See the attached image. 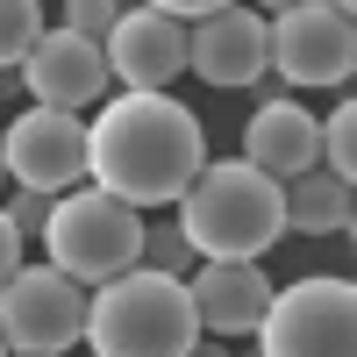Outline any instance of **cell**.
Wrapping results in <instances>:
<instances>
[{
    "instance_id": "6da1fadb",
    "label": "cell",
    "mask_w": 357,
    "mask_h": 357,
    "mask_svg": "<svg viewBox=\"0 0 357 357\" xmlns=\"http://www.w3.org/2000/svg\"><path fill=\"white\" fill-rule=\"evenodd\" d=\"M207 136L200 114L178 107L172 93H114L100 122H86V178L100 193L143 207H178V193L200 178Z\"/></svg>"
},
{
    "instance_id": "7a4b0ae2",
    "label": "cell",
    "mask_w": 357,
    "mask_h": 357,
    "mask_svg": "<svg viewBox=\"0 0 357 357\" xmlns=\"http://www.w3.org/2000/svg\"><path fill=\"white\" fill-rule=\"evenodd\" d=\"M178 229L200 264H257L264 250L286 236V215H279V186L264 172H250L243 158H215L200 165V178L178 193Z\"/></svg>"
},
{
    "instance_id": "3957f363",
    "label": "cell",
    "mask_w": 357,
    "mask_h": 357,
    "mask_svg": "<svg viewBox=\"0 0 357 357\" xmlns=\"http://www.w3.org/2000/svg\"><path fill=\"white\" fill-rule=\"evenodd\" d=\"M86 343H93V357H186L200 343L186 279L136 264L114 286H93L86 293Z\"/></svg>"
},
{
    "instance_id": "277c9868",
    "label": "cell",
    "mask_w": 357,
    "mask_h": 357,
    "mask_svg": "<svg viewBox=\"0 0 357 357\" xmlns=\"http://www.w3.org/2000/svg\"><path fill=\"white\" fill-rule=\"evenodd\" d=\"M43 250L72 286H114L122 272L143 264V215L129 200L100 193V186H79V193H65L50 207Z\"/></svg>"
},
{
    "instance_id": "5b68a950",
    "label": "cell",
    "mask_w": 357,
    "mask_h": 357,
    "mask_svg": "<svg viewBox=\"0 0 357 357\" xmlns=\"http://www.w3.org/2000/svg\"><path fill=\"white\" fill-rule=\"evenodd\" d=\"M264 72L286 86H350L357 72V22L336 0H301V8H272L264 22Z\"/></svg>"
},
{
    "instance_id": "8992f818",
    "label": "cell",
    "mask_w": 357,
    "mask_h": 357,
    "mask_svg": "<svg viewBox=\"0 0 357 357\" xmlns=\"http://www.w3.org/2000/svg\"><path fill=\"white\" fill-rule=\"evenodd\" d=\"M257 357H357L350 279H293L257 321Z\"/></svg>"
},
{
    "instance_id": "52a82bcc",
    "label": "cell",
    "mask_w": 357,
    "mask_h": 357,
    "mask_svg": "<svg viewBox=\"0 0 357 357\" xmlns=\"http://www.w3.org/2000/svg\"><path fill=\"white\" fill-rule=\"evenodd\" d=\"M86 336V286H72L57 264H22L0 286V343L15 357H65Z\"/></svg>"
},
{
    "instance_id": "ba28073f",
    "label": "cell",
    "mask_w": 357,
    "mask_h": 357,
    "mask_svg": "<svg viewBox=\"0 0 357 357\" xmlns=\"http://www.w3.org/2000/svg\"><path fill=\"white\" fill-rule=\"evenodd\" d=\"M0 158H8L15 186L65 200V186L86 178V122H79V114H57V107H29V114L8 122Z\"/></svg>"
},
{
    "instance_id": "9c48e42d",
    "label": "cell",
    "mask_w": 357,
    "mask_h": 357,
    "mask_svg": "<svg viewBox=\"0 0 357 357\" xmlns=\"http://www.w3.org/2000/svg\"><path fill=\"white\" fill-rule=\"evenodd\" d=\"M186 72V29H178L158 0L129 8L107 36V79L122 93H172V79Z\"/></svg>"
},
{
    "instance_id": "30bf717a",
    "label": "cell",
    "mask_w": 357,
    "mask_h": 357,
    "mask_svg": "<svg viewBox=\"0 0 357 357\" xmlns=\"http://www.w3.org/2000/svg\"><path fill=\"white\" fill-rule=\"evenodd\" d=\"M22 86L36 93V107H57V114H79L107 93V50L72 36L65 22L43 29V43L22 57Z\"/></svg>"
},
{
    "instance_id": "8fae6325",
    "label": "cell",
    "mask_w": 357,
    "mask_h": 357,
    "mask_svg": "<svg viewBox=\"0 0 357 357\" xmlns=\"http://www.w3.org/2000/svg\"><path fill=\"white\" fill-rule=\"evenodd\" d=\"M272 279H264V264H193L186 279V301H193V321L207 336H257L264 307H272Z\"/></svg>"
},
{
    "instance_id": "7c38bea8",
    "label": "cell",
    "mask_w": 357,
    "mask_h": 357,
    "mask_svg": "<svg viewBox=\"0 0 357 357\" xmlns=\"http://www.w3.org/2000/svg\"><path fill=\"white\" fill-rule=\"evenodd\" d=\"M243 165L264 172L272 186H286V178L314 172V165H321V122H314L307 107H293V100L257 107L250 129H243Z\"/></svg>"
},
{
    "instance_id": "4fadbf2b",
    "label": "cell",
    "mask_w": 357,
    "mask_h": 357,
    "mask_svg": "<svg viewBox=\"0 0 357 357\" xmlns=\"http://www.w3.org/2000/svg\"><path fill=\"white\" fill-rule=\"evenodd\" d=\"M186 65L207 86H250V79H264V15L222 8L215 22H200L186 36Z\"/></svg>"
},
{
    "instance_id": "5bb4252c",
    "label": "cell",
    "mask_w": 357,
    "mask_h": 357,
    "mask_svg": "<svg viewBox=\"0 0 357 357\" xmlns=\"http://www.w3.org/2000/svg\"><path fill=\"white\" fill-rule=\"evenodd\" d=\"M279 215H286V229L293 236H350V222H357V207H350V186L343 178H329V172H301V178H286L279 186Z\"/></svg>"
},
{
    "instance_id": "9a60e30c",
    "label": "cell",
    "mask_w": 357,
    "mask_h": 357,
    "mask_svg": "<svg viewBox=\"0 0 357 357\" xmlns=\"http://www.w3.org/2000/svg\"><path fill=\"white\" fill-rule=\"evenodd\" d=\"M36 43H43V8L36 0H0V79H15Z\"/></svg>"
},
{
    "instance_id": "2e32d148",
    "label": "cell",
    "mask_w": 357,
    "mask_h": 357,
    "mask_svg": "<svg viewBox=\"0 0 357 357\" xmlns=\"http://www.w3.org/2000/svg\"><path fill=\"white\" fill-rule=\"evenodd\" d=\"M193 243H186V229H178L172 215L158 222H143V272H165V279H193Z\"/></svg>"
},
{
    "instance_id": "e0dca14e",
    "label": "cell",
    "mask_w": 357,
    "mask_h": 357,
    "mask_svg": "<svg viewBox=\"0 0 357 357\" xmlns=\"http://www.w3.org/2000/svg\"><path fill=\"white\" fill-rule=\"evenodd\" d=\"M321 172L343 178V186H350V172H357V107H350V100L321 122Z\"/></svg>"
},
{
    "instance_id": "ac0fdd59",
    "label": "cell",
    "mask_w": 357,
    "mask_h": 357,
    "mask_svg": "<svg viewBox=\"0 0 357 357\" xmlns=\"http://www.w3.org/2000/svg\"><path fill=\"white\" fill-rule=\"evenodd\" d=\"M122 15H129V8H114V0H72V8H65V29L107 50V36H114V22H122Z\"/></svg>"
},
{
    "instance_id": "d6986e66",
    "label": "cell",
    "mask_w": 357,
    "mask_h": 357,
    "mask_svg": "<svg viewBox=\"0 0 357 357\" xmlns=\"http://www.w3.org/2000/svg\"><path fill=\"white\" fill-rule=\"evenodd\" d=\"M50 193H29V186H15V200H8V222H15V236L22 243H43V229H50Z\"/></svg>"
},
{
    "instance_id": "ffe728a7",
    "label": "cell",
    "mask_w": 357,
    "mask_h": 357,
    "mask_svg": "<svg viewBox=\"0 0 357 357\" xmlns=\"http://www.w3.org/2000/svg\"><path fill=\"white\" fill-rule=\"evenodd\" d=\"M158 8H165V15H172V22H178V29H186V22H193V29H200V22H215V15H222V8H229V0H158Z\"/></svg>"
},
{
    "instance_id": "44dd1931",
    "label": "cell",
    "mask_w": 357,
    "mask_h": 357,
    "mask_svg": "<svg viewBox=\"0 0 357 357\" xmlns=\"http://www.w3.org/2000/svg\"><path fill=\"white\" fill-rule=\"evenodd\" d=\"M22 272V236H15V222H8V207H0V286H8Z\"/></svg>"
},
{
    "instance_id": "7402d4cb",
    "label": "cell",
    "mask_w": 357,
    "mask_h": 357,
    "mask_svg": "<svg viewBox=\"0 0 357 357\" xmlns=\"http://www.w3.org/2000/svg\"><path fill=\"white\" fill-rule=\"evenodd\" d=\"M250 93H257V107H279V100H286V79L264 72V79H250Z\"/></svg>"
},
{
    "instance_id": "603a6c76",
    "label": "cell",
    "mask_w": 357,
    "mask_h": 357,
    "mask_svg": "<svg viewBox=\"0 0 357 357\" xmlns=\"http://www.w3.org/2000/svg\"><path fill=\"white\" fill-rule=\"evenodd\" d=\"M186 357H229V343H193Z\"/></svg>"
},
{
    "instance_id": "cb8c5ba5",
    "label": "cell",
    "mask_w": 357,
    "mask_h": 357,
    "mask_svg": "<svg viewBox=\"0 0 357 357\" xmlns=\"http://www.w3.org/2000/svg\"><path fill=\"white\" fill-rule=\"evenodd\" d=\"M0 186H8V158H0Z\"/></svg>"
},
{
    "instance_id": "d4e9b609",
    "label": "cell",
    "mask_w": 357,
    "mask_h": 357,
    "mask_svg": "<svg viewBox=\"0 0 357 357\" xmlns=\"http://www.w3.org/2000/svg\"><path fill=\"white\" fill-rule=\"evenodd\" d=\"M0 357H8V343H0Z\"/></svg>"
},
{
    "instance_id": "484cf974",
    "label": "cell",
    "mask_w": 357,
    "mask_h": 357,
    "mask_svg": "<svg viewBox=\"0 0 357 357\" xmlns=\"http://www.w3.org/2000/svg\"><path fill=\"white\" fill-rule=\"evenodd\" d=\"M8 357H15V350H8Z\"/></svg>"
}]
</instances>
